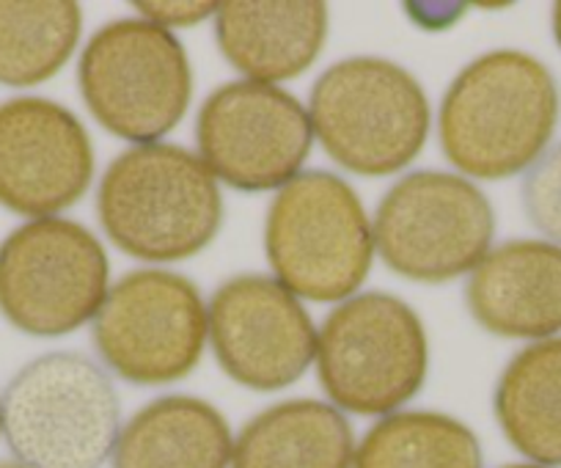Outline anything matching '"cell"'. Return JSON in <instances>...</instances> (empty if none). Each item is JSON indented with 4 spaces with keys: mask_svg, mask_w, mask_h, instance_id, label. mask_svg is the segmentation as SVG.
Instances as JSON below:
<instances>
[{
    "mask_svg": "<svg viewBox=\"0 0 561 468\" xmlns=\"http://www.w3.org/2000/svg\"><path fill=\"white\" fill-rule=\"evenodd\" d=\"M501 468H545V466H537V463H512V466H501Z\"/></svg>",
    "mask_w": 561,
    "mask_h": 468,
    "instance_id": "cell-24",
    "label": "cell"
},
{
    "mask_svg": "<svg viewBox=\"0 0 561 468\" xmlns=\"http://www.w3.org/2000/svg\"><path fill=\"white\" fill-rule=\"evenodd\" d=\"M553 34H556V42H559V47H561V3H556L553 7Z\"/></svg>",
    "mask_w": 561,
    "mask_h": 468,
    "instance_id": "cell-23",
    "label": "cell"
},
{
    "mask_svg": "<svg viewBox=\"0 0 561 468\" xmlns=\"http://www.w3.org/2000/svg\"><path fill=\"white\" fill-rule=\"evenodd\" d=\"M96 356L135 386H169L198 367L209 339L207 304L191 278L147 267L111 284L91 322Z\"/></svg>",
    "mask_w": 561,
    "mask_h": 468,
    "instance_id": "cell-10",
    "label": "cell"
},
{
    "mask_svg": "<svg viewBox=\"0 0 561 468\" xmlns=\"http://www.w3.org/2000/svg\"><path fill=\"white\" fill-rule=\"evenodd\" d=\"M501 433L537 466H561V339L523 347L495 386Z\"/></svg>",
    "mask_w": 561,
    "mask_h": 468,
    "instance_id": "cell-18",
    "label": "cell"
},
{
    "mask_svg": "<svg viewBox=\"0 0 561 468\" xmlns=\"http://www.w3.org/2000/svg\"><path fill=\"white\" fill-rule=\"evenodd\" d=\"M234 433L213 402L165 395L122 424L111 468H231Z\"/></svg>",
    "mask_w": 561,
    "mask_h": 468,
    "instance_id": "cell-16",
    "label": "cell"
},
{
    "mask_svg": "<svg viewBox=\"0 0 561 468\" xmlns=\"http://www.w3.org/2000/svg\"><path fill=\"white\" fill-rule=\"evenodd\" d=\"M0 433H3V430H0Z\"/></svg>",
    "mask_w": 561,
    "mask_h": 468,
    "instance_id": "cell-26",
    "label": "cell"
},
{
    "mask_svg": "<svg viewBox=\"0 0 561 468\" xmlns=\"http://www.w3.org/2000/svg\"><path fill=\"white\" fill-rule=\"evenodd\" d=\"M355 433L322 400H284L242 424L231 468H353Z\"/></svg>",
    "mask_w": 561,
    "mask_h": 468,
    "instance_id": "cell-17",
    "label": "cell"
},
{
    "mask_svg": "<svg viewBox=\"0 0 561 468\" xmlns=\"http://www.w3.org/2000/svg\"><path fill=\"white\" fill-rule=\"evenodd\" d=\"M107 293L105 246L78 220H28L0 243V315L31 336H67L94 322Z\"/></svg>",
    "mask_w": 561,
    "mask_h": 468,
    "instance_id": "cell-9",
    "label": "cell"
},
{
    "mask_svg": "<svg viewBox=\"0 0 561 468\" xmlns=\"http://www.w3.org/2000/svg\"><path fill=\"white\" fill-rule=\"evenodd\" d=\"M314 362L333 408L382 419L413 400L427 380L430 339L402 298L360 293L325 317Z\"/></svg>",
    "mask_w": 561,
    "mask_h": 468,
    "instance_id": "cell-6",
    "label": "cell"
},
{
    "mask_svg": "<svg viewBox=\"0 0 561 468\" xmlns=\"http://www.w3.org/2000/svg\"><path fill=\"white\" fill-rule=\"evenodd\" d=\"M466 304L495 336L553 339L561 331V246L506 240L490 249L471 271Z\"/></svg>",
    "mask_w": 561,
    "mask_h": 468,
    "instance_id": "cell-14",
    "label": "cell"
},
{
    "mask_svg": "<svg viewBox=\"0 0 561 468\" xmlns=\"http://www.w3.org/2000/svg\"><path fill=\"white\" fill-rule=\"evenodd\" d=\"M375 251L415 284L471 276L495 238V213L482 191L455 171H410L377 204Z\"/></svg>",
    "mask_w": 561,
    "mask_h": 468,
    "instance_id": "cell-8",
    "label": "cell"
},
{
    "mask_svg": "<svg viewBox=\"0 0 561 468\" xmlns=\"http://www.w3.org/2000/svg\"><path fill=\"white\" fill-rule=\"evenodd\" d=\"M209 344L220 369L251 391L298 384L317 358V326L304 300L262 273L231 276L207 306Z\"/></svg>",
    "mask_w": 561,
    "mask_h": 468,
    "instance_id": "cell-12",
    "label": "cell"
},
{
    "mask_svg": "<svg viewBox=\"0 0 561 468\" xmlns=\"http://www.w3.org/2000/svg\"><path fill=\"white\" fill-rule=\"evenodd\" d=\"M482 444L457 416L393 411L355 444L353 468H482Z\"/></svg>",
    "mask_w": 561,
    "mask_h": 468,
    "instance_id": "cell-20",
    "label": "cell"
},
{
    "mask_svg": "<svg viewBox=\"0 0 561 468\" xmlns=\"http://www.w3.org/2000/svg\"><path fill=\"white\" fill-rule=\"evenodd\" d=\"M135 12L144 14V20L160 25V28H187V25H196L202 20L215 18L218 12V3H193V0H185V3H135Z\"/></svg>",
    "mask_w": 561,
    "mask_h": 468,
    "instance_id": "cell-22",
    "label": "cell"
},
{
    "mask_svg": "<svg viewBox=\"0 0 561 468\" xmlns=\"http://www.w3.org/2000/svg\"><path fill=\"white\" fill-rule=\"evenodd\" d=\"M94 176L89 130L69 107L42 96L0 105V204L25 218H56Z\"/></svg>",
    "mask_w": 561,
    "mask_h": 468,
    "instance_id": "cell-13",
    "label": "cell"
},
{
    "mask_svg": "<svg viewBox=\"0 0 561 468\" xmlns=\"http://www.w3.org/2000/svg\"><path fill=\"white\" fill-rule=\"evenodd\" d=\"M78 83L91 116L133 144H158L176 130L193 100L185 45L144 18L102 25L80 53Z\"/></svg>",
    "mask_w": 561,
    "mask_h": 468,
    "instance_id": "cell-7",
    "label": "cell"
},
{
    "mask_svg": "<svg viewBox=\"0 0 561 468\" xmlns=\"http://www.w3.org/2000/svg\"><path fill=\"white\" fill-rule=\"evenodd\" d=\"M273 278L311 304H344L369 278L375 231L364 202L333 171H304L280 187L264 218Z\"/></svg>",
    "mask_w": 561,
    "mask_h": 468,
    "instance_id": "cell-5",
    "label": "cell"
},
{
    "mask_svg": "<svg viewBox=\"0 0 561 468\" xmlns=\"http://www.w3.org/2000/svg\"><path fill=\"white\" fill-rule=\"evenodd\" d=\"M196 144L215 180L242 193H278L304 174L314 130L309 107L280 85L231 80L204 100Z\"/></svg>",
    "mask_w": 561,
    "mask_h": 468,
    "instance_id": "cell-11",
    "label": "cell"
},
{
    "mask_svg": "<svg viewBox=\"0 0 561 468\" xmlns=\"http://www.w3.org/2000/svg\"><path fill=\"white\" fill-rule=\"evenodd\" d=\"M96 215L107 240L133 260L182 262L218 238L224 193L191 149L135 144L102 174Z\"/></svg>",
    "mask_w": 561,
    "mask_h": 468,
    "instance_id": "cell-2",
    "label": "cell"
},
{
    "mask_svg": "<svg viewBox=\"0 0 561 468\" xmlns=\"http://www.w3.org/2000/svg\"><path fill=\"white\" fill-rule=\"evenodd\" d=\"M523 209L539 235L561 246V144L548 149L523 180Z\"/></svg>",
    "mask_w": 561,
    "mask_h": 468,
    "instance_id": "cell-21",
    "label": "cell"
},
{
    "mask_svg": "<svg viewBox=\"0 0 561 468\" xmlns=\"http://www.w3.org/2000/svg\"><path fill=\"white\" fill-rule=\"evenodd\" d=\"M83 34L72 0H0V83L39 85L56 78Z\"/></svg>",
    "mask_w": 561,
    "mask_h": 468,
    "instance_id": "cell-19",
    "label": "cell"
},
{
    "mask_svg": "<svg viewBox=\"0 0 561 468\" xmlns=\"http://www.w3.org/2000/svg\"><path fill=\"white\" fill-rule=\"evenodd\" d=\"M0 468H25L23 463H18V460H3L0 463Z\"/></svg>",
    "mask_w": 561,
    "mask_h": 468,
    "instance_id": "cell-25",
    "label": "cell"
},
{
    "mask_svg": "<svg viewBox=\"0 0 561 468\" xmlns=\"http://www.w3.org/2000/svg\"><path fill=\"white\" fill-rule=\"evenodd\" d=\"M0 430L25 468H102L122 433V400L89 356L47 353L9 380Z\"/></svg>",
    "mask_w": 561,
    "mask_h": 468,
    "instance_id": "cell-3",
    "label": "cell"
},
{
    "mask_svg": "<svg viewBox=\"0 0 561 468\" xmlns=\"http://www.w3.org/2000/svg\"><path fill=\"white\" fill-rule=\"evenodd\" d=\"M314 138L350 174L388 176L421 155L433 127L419 78L380 56L336 61L309 96Z\"/></svg>",
    "mask_w": 561,
    "mask_h": 468,
    "instance_id": "cell-4",
    "label": "cell"
},
{
    "mask_svg": "<svg viewBox=\"0 0 561 468\" xmlns=\"http://www.w3.org/2000/svg\"><path fill=\"white\" fill-rule=\"evenodd\" d=\"M559 125V85L534 56L493 50L473 58L440 100L438 141L457 174L506 180L528 171Z\"/></svg>",
    "mask_w": 561,
    "mask_h": 468,
    "instance_id": "cell-1",
    "label": "cell"
},
{
    "mask_svg": "<svg viewBox=\"0 0 561 468\" xmlns=\"http://www.w3.org/2000/svg\"><path fill=\"white\" fill-rule=\"evenodd\" d=\"M215 42L220 56L245 80L287 83L320 58L328 42V7L320 0L218 3Z\"/></svg>",
    "mask_w": 561,
    "mask_h": 468,
    "instance_id": "cell-15",
    "label": "cell"
}]
</instances>
